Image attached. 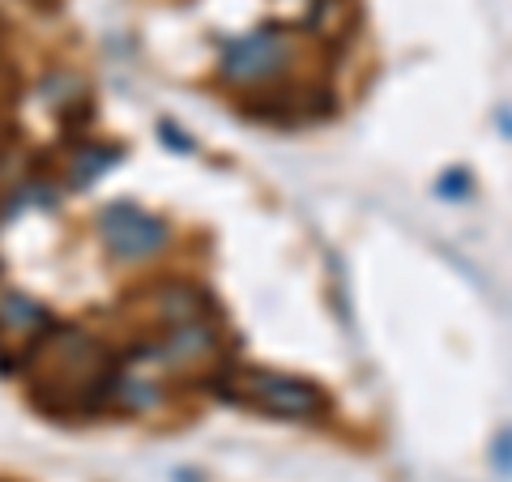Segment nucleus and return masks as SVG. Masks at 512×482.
<instances>
[{
  "label": "nucleus",
  "mask_w": 512,
  "mask_h": 482,
  "mask_svg": "<svg viewBox=\"0 0 512 482\" xmlns=\"http://www.w3.org/2000/svg\"><path fill=\"white\" fill-rule=\"evenodd\" d=\"M252 401H261L265 410L278 414H295V419H312L320 410V393L303 380H286V376H252L248 380Z\"/></svg>",
  "instance_id": "7ed1b4c3"
},
{
  "label": "nucleus",
  "mask_w": 512,
  "mask_h": 482,
  "mask_svg": "<svg viewBox=\"0 0 512 482\" xmlns=\"http://www.w3.org/2000/svg\"><path fill=\"white\" fill-rule=\"evenodd\" d=\"M103 244L111 248V256L120 261H146V256L163 252L167 244V227L146 210H133V205H107L99 218Z\"/></svg>",
  "instance_id": "f03ea898"
},
{
  "label": "nucleus",
  "mask_w": 512,
  "mask_h": 482,
  "mask_svg": "<svg viewBox=\"0 0 512 482\" xmlns=\"http://www.w3.org/2000/svg\"><path fill=\"white\" fill-rule=\"evenodd\" d=\"M286 60H291V39L282 30H256L227 47L222 77L235 86H265L286 69Z\"/></svg>",
  "instance_id": "f257e3e1"
}]
</instances>
